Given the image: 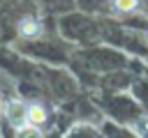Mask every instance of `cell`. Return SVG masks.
I'll return each instance as SVG.
<instances>
[{"instance_id":"6da1fadb","label":"cell","mask_w":148,"mask_h":138,"mask_svg":"<svg viewBox=\"0 0 148 138\" xmlns=\"http://www.w3.org/2000/svg\"><path fill=\"white\" fill-rule=\"evenodd\" d=\"M25 117H28L30 124H44L46 122V110H44V106L32 103V106L25 108Z\"/></svg>"},{"instance_id":"7a4b0ae2","label":"cell","mask_w":148,"mask_h":138,"mask_svg":"<svg viewBox=\"0 0 148 138\" xmlns=\"http://www.w3.org/2000/svg\"><path fill=\"white\" fill-rule=\"evenodd\" d=\"M18 32H21L23 37H35V34L39 32V23H37L35 18L25 16V18H21V23H18Z\"/></svg>"},{"instance_id":"3957f363","label":"cell","mask_w":148,"mask_h":138,"mask_svg":"<svg viewBox=\"0 0 148 138\" xmlns=\"http://www.w3.org/2000/svg\"><path fill=\"white\" fill-rule=\"evenodd\" d=\"M7 117H9V122H14V124H18L23 117H25V108L18 103V101H12L9 106H7Z\"/></svg>"},{"instance_id":"277c9868","label":"cell","mask_w":148,"mask_h":138,"mask_svg":"<svg viewBox=\"0 0 148 138\" xmlns=\"http://www.w3.org/2000/svg\"><path fill=\"white\" fill-rule=\"evenodd\" d=\"M132 131L139 138H148V115H141L139 120H134L132 122Z\"/></svg>"},{"instance_id":"5b68a950","label":"cell","mask_w":148,"mask_h":138,"mask_svg":"<svg viewBox=\"0 0 148 138\" xmlns=\"http://www.w3.org/2000/svg\"><path fill=\"white\" fill-rule=\"evenodd\" d=\"M16 138H42V133H39L37 124H28V126H21L18 129Z\"/></svg>"},{"instance_id":"8992f818","label":"cell","mask_w":148,"mask_h":138,"mask_svg":"<svg viewBox=\"0 0 148 138\" xmlns=\"http://www.w3.org/2000/svg\"><path fill=\"white\" fill-rule=\"evenodd\" d=\"M136 5H139V0H113V7L118 9V12H134L136 9Z\"/></svg>"}]
</instances>
